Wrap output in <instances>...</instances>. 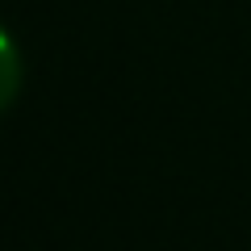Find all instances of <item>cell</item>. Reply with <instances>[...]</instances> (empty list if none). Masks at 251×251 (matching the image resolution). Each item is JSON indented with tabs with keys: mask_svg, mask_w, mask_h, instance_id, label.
<instances>
[{
	"mask_svg": "<svg viewBox=\"0 0 251 251\" xmlns=\"http://www.w3.org/2000/svg\"><path fill=\"white\" fill-rule=\"evenodd\" d=\"M17 84H21V59H17V50H13L9 34L0 29V109L13 100Z\"/></svg>",
	"mask_w": 251,
	"mask_h": 251,
	"instance_id": "cell-1",
	"label": "cell"
}]
</instances>
